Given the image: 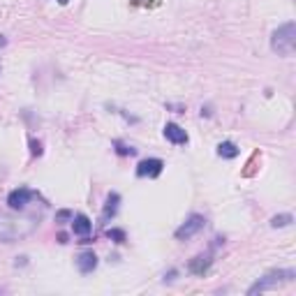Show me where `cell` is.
Masks as SVG:
<instances>
[{
    "label": "cell",
    "instance_id": "5b68a950",
    "mask_svg": "<svg viewBox=\"0 0 296 296\" xmlns=\"http://www.w3.org/2000/svg\"><path fill=\"white\" fill-rule=\"evenodd\" d=\"M164 169V162L160 157H146L137 164V176L139 178H157Z\"/></svg>",
    "mask_w": 296,
    "mask_h": 296
},
{
    "label": "cell",
    "instance_id": "d6986e66",
    "mask_svg": "<svg viewBox=\"0 0 296 296\" xmlns=\"http://www.w3.org/2000/svg\"><path fill=\"white\" fill-rule=\"evenodd\" d=\"M58 3H60V5H67V3H69V0H58Z\"/></svg>",
    "mask_w": 296,
    "mask_h": 296
},
{
    "label": "cell",
    "instance_id": "4fadbf2b",
    "mask_svg": "<svg viewBox=\"0 0 296 296\" xmlns=\"http://www.w3.org/2000/svg\"><path fill=\"white\" fill-rule=\"evenodd\" d=\"M294 222V217L289 213H280V215H273L271 217V227L273 229H282V227H289Z\"/></svg>",
    "mask_w": 296,
    "mask_h": 296
},
{
    "label": "cell",
    "instance_id": "3957f363",
    "mask_svg": "<svg viewBox=\"0 0 296 296\" xmlns=\"http://www.w3.org/2000/svg\"><path fill=\"white\" fill-rule=\"evenodd\" d=\"M294 278H296V271H294V268H273V271H268L266 275L259 278V280L254 282L252 287H250L248 294H250V296L262 294V291L273 289V287H278V285H285V282H291Z\"/></svg>",
    "mask_w": 296,
    "mask_h": 296
},
{
    "label": "cell",
    "instance_id": "ffe728a7",
    "mask_svg": "<svg viewBox=\"0 0 296 296\" xmlns=\"http://www.w3.org/2000/svg\"><path fill=\"white\" fill-rule=\"evenodd\" d=\"M0 69H3V65H0Z\"/></svg>",
    "mask_w": 296,
    "mask_h": 296
},
{
    "label": "cell",
    "instance_id": "ba28073f",
    "mask_svg": "<svg viewBox=\"0 0 296 296\" xmlns=\"http://www.w3.org/2000/svg\"><path fill=\"white\" fill-rule=\"evenodd\" d=\"M77 268L83 273V275H88V273H92L97 268V254L92 252V250H86V252H81L77 257Z\"/></svg>",
    "mask_w": 296,
    "mask_h": 296
},
{
    "label": "cell",
    "instance_id": "7a4b0ae2",
    "mask_svg": "<svg viewBox=\"0 0 296 296\" xmlns=\"http://www.w3.org/2000/svg\"><path fill=\"white\" fill-rule=\"evenodd\" d=\"M296 46V23L287 21L282 26H278L271 35V49L278 55H291Z\"/></svg>",
    "mask_w": 296,
    "mask_h": 296
},
{
    "label": "cell",
    "instance_id": "ac0fdd59",
    "mask_svg": "<svg viewBox=\"0 0 296 296\" xmlns=\"http://www.w3.org/2000/svg\"><path fill=\"white\" fill-rule=\"evenodd\" d=\"M5 44H7V40H5V35H0V49H3Z\"/></svg>",
    "mask_w": 296,
    "mask_h": 296
},
{
    "label": "cell",
    "instance_id": "9a60e30c",
    "mask_svg": "<svg viewBox=\"0 0 296 296\" xmlns=\"http://www.w3.org/2000/svg\"><path fill=\"white\" fill-rule=\"evenodd\" d=\"M106 236L114 238L116 243H125V231L123 229H109V231H106Z\"/></svg>",
    "mask_w": 296,
    "mask_h": 296
},
{
    "label": "cell",
    "instance_id": "8992f818",
    "mask_svg": "<svg viewBox=\"0 0 296 296\" xmlns=\"http://www.w3.org/2000/svg\"><path fill=\"white\" fill-rule=\"evenodd\" d=\"M35 197V192L28 188H16L12 190V192L7 194V206L12 208V211H23V208L30 203V199Z\"/></svg>",
    "mask_w": 296,
    "mask_h": 296
},
{
    "label": "cell",
    "instance_id": "5bb4252c",
    "mask_svg": "<svg viewBox=\"0 0 296 296\" xmlns=\"http://www.w3.org/2000/svg\"><path fill=\"white\" fill-rule=\"evenodd\" d=\"M114 146H116V153H118V155H134V148L132 146H127V143H123V141H114Z\"/></svg>",
    "mask_w": 296,
    "mask_h": 296
},
{
    "label": "cell",
    "instance_id": "6da1fadb",
    "mask_svg": "<svg viewBox=\"0 0 296 296\" xmlns=\"http://www.w3.org/2000/svg\"><path fill=\"white\" fill-rule=\"evenodd\" d=\"M40 215H12L0 213V243H16L40 227Z\"/></svg>",
    "mask_w": 296,
    "mask_h": 296
},
{
    "label": "cell",
    "instance_id": "7c38bea8",
    "mask_svg": "<svg viewBox=\"0 0 296 296\" xmlns=\"http://www.w3.org/2000/svg\"><path fill=\"white\" fill-rule=\"evenodd\" d=\"M118 201H120V197L116 192H111L109 197H106V206H104V217H106V220L118 213Z\"/></svg>",
    "mask_w": 296,
    "mask_h": 296
},
{
    "label": "cell",
    "instance_id": "8fae6325",
    "mask_svg": "<svg viewBox=\"0 0 296 296\" xmlns=\"http://www.w3.org/2000/svg\"><path fill=\"white\" fill-rule=\"evenodd\" d=\"M238 146H236L234 141H222L220 146H217V155L225 157V160H234V157H238Z\"/></svg>",
    "mask_w": 296,
    "mask_h": 296
},
{
    "label": "cell",
    "instance_id": "277c9868",
    "mask_svg": "<svg viewBox=\"0 0 296 296\" xmlns=\"http://www.w3.org/2000/svg\"><path fill=\"white\" fill-rule=\"evenodd\" d=\"M206 227V217L203 215H199V213H194V215H190L188 220L183 222V225L176 229V238L178 240H188V238H192V236H197L199 231Z\"/></svg>",
    "mask_w": 296,
    "mask_h": 296
},
{
    "label": "cell",
    "instance_id": "9c48e42d",
    "mask_svg": "<svg viewBox=\"0 0 296 296\" xmlns=\"http://www.w3.org/2000/svg\"><path fill=\"white\" fill-rule=\"evenodd\" d=\"M72 231L77 236H88L92 231V222L88 215H83V213H79V215L72 217Z\"/></svg>",
    "mask_w": 296,
    "mask_h": 296
},
{
    "label": "cell",
    "instance_id": "52a82bcc",
    "mask_svg": "<svg viewBox=\"0 0 296 296\" xmlns=\"http://www.w3.org/2000/svg\"><path fill=\"white\" fill-rule=\"evenodd\" d=\"M164 139L171 141L174 146H185V143H188V132L176 123H166L164 125Z\"/></svg>",
    "mask_w": 296,
    "mask_h": 296
},
{
    "label": "cell",
    "instance_id": "2e32d148",
    "mask_svg": "<svg viewBox=\"0 0 296 296\" xmlns=\"http://www.w3.org/2000/svg\"><path fill=\"white\" fill-rule=\"evenodd\" d=\"M30 153H32L35 157H40L42 153H44V148H42V143L37 141V139H30Z\"/></svg>",
    "mask_w": 296,
    "mask_h": 296
},
{
    "label": "cell",
    "instance_id": "30bf717a",
    "mask_svg": "<svg viewBox=\"0 0 296 296\" xmlns=\"http://www.w3.org/2000/svg\"><path fill=\"white\" fill-rule=\"evenodd\" d=\"M211 264H213V259L211 257H194L192 262L188 264V268H190V273H194V275H203V273L211 268Z\"/></svg>",
    "mask_w": 296,
    "mask_h": 296
},
{
    "label": "cell",
    "instance_id": "e0dca14e",
    "mask_svg": "<svg viewBox=\"0 0 296 296\" xmlns=\"http://www.w3.org/2000/svg\"><path fill=\"white\" fill-rule=\"evenodd\" d=\"M72 211H67V208H63V211H58V213H55V220H58V222H63V220H72Z\"/></svg>",
    "mask_w": 296,
    "mask_h": 296
}]
</instances>
